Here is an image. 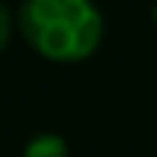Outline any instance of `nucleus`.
<instances>
[{
  "label": "nucleus",
  "mask_w": 157,
  "mask_h": 157,
  "mask_svg": "<svg viewBox=\"0 0 157 157\" xmlns=\"http://www.w3.org/2000/svg\"><path fill=\"white\" fill-rule=\"evenodd\" d=\"M10 32H13V16H10V10L0 3V52H3L6 42H10Z\"/></svg>",
  "instance_id": "obj_3"
},
{
  "label": "nucleus",
  "mask_w": 157,
  "mask_h": 157,
  "mask_svg": "<svg viewBox=\"0 0 157 157\" xmlns=\"http://www.w3.org/2000/svg\"><path fill=\"white\" fill-rule=\"evenodd\" d=\"M23 157H71V147L61 135L55 132H39L26 141L23 147Z\"/></svg>",
  "instance_id": "obj_2"
},
{
  "label": "nucleus",
  "mask_w": 157,
  "mask_h": 157,
  "mask_svg": "<svg viewBox=\"0 0 157 157\" xmlns=\"http://www.w3.org/2000/svg\"><path fill=\"white\" fill-rule=\"evenodd\" d=\"M16 23L42 58L58 64L90 58L106 32L103 13L93 0H23Z\"/></svg>",
  "instance_id": "obj_1"
}]
</instances>
